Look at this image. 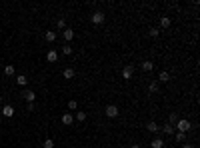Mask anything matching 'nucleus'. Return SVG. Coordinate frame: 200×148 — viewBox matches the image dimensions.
<instances>
[{
  "mask_svg": "<svg viewBox=\"0 0 200 148\" xmlns=\"http://www.w3.org/2000/svg\"><path fill=\"white\" fill-rule=\"evenodd\" d=\"M62 74H64V78H66V80H70V78H74V76H76V70H74V68H66Z\"/></svg>",
  "mask_w": 200,
  "mask_h": 148,
  "instance_id": "16",
  "label": "nucleus"
},
{
  "mask_svg": "<svg viewBox=\"0 0 200 148\" xmlns=\"http://www.w3.org/2000/svg\"><path fill=\"white\" fill-rule=\"evenodd\" d=\"M146 130H148V132H152V134H158L160 132V126L156 124V122H148V124H146Z\"/></svg>",
  "mask_w": 200,
  "mask_h": 148,
  "instance_id": "7",
  "label": "nucleus"
},
{
  "mask_svg": "<svg viewBox=\"0 0 200 148\" xmlns=\"http://www.w3.org/2000/svg\"><path fill=\"white\" fill-rule=\"evenodd\" d=\"M90 20H92V24H102L106 20V16H104V12H102V10H96V12H92Z\"/></svg>",
  "mask_w": 200,
  "mask_h": 148,
  "instance_id": "2",
  "label": "nucleus"
},
{
  "mask_svg": "<svg viewBox=\"0 0 200 148\" xmlns=\"http://www.w3.org/2000/svg\"><path fill=\"white\" fill-rule=\"evenodd\" d=\"M76 106H78L76 100H70V102H68V108H70V110H76Z\"/></svg>",
  "mask_w": 200,
  "mask_h": 148,
  "instance_id": "26",
  "label": "nucleus"
},
{
  "mask_svg": "<svg viewBox=\"0 0 200 148\" xmlns=\"http://www.w3.org/2000/svg\"><path fill=\"white\" fill-rule=\"evenodd\" d=\"M130 148H140V144H132V146H130Z\"/></svg>",
  "mask_w": 200,
  "mask_h": 148,
  "instance_id": "30",
  "label": "nucleus"
},
{
  "mask_svg": "<svg viewBox=\"0 0 200 148\" xmlns=\"http://www.w3.org/2000/svg\"><path fill=\"white\" fill-rule=\"evenodd\" d=\"M0 104H2V96H0Z\"/></svg>",
  "mask_w": 200,
  "mask_h": 148,
  "instance_id": "32",
  "label": "nucleus"
},
{
  "mask_svg": "<svg viewBox=\"0 0 200 148\" xmlns=\"http://www.w3.org/2000/svg\"><path fill=\"white\" fill-rule=\"evenodd\" d=\"M16 84H18V86H26V84H28V78H26L24 74L16 76Z\"/></svg>",
  "mask_w": 200,
  "mask_h": 148,
  "instance_id": "15",
  "label": "nucleus"
},
{
  "mask_svg": "<svg viewBox=\"0 0 200 148\" xmlns=\"http://www.w3.org/2000/svg\"><path fill=\"white\" fill-rule=\"evenodd\" d=\"M44 148H54V140L52 138H46L44 140Z\"/></svg>",
  "mask_w": 200,
  "mask_h": 148,
  "instance_id": "25",
  "label": "nucleus"
},
{
  "mask_svg": "<svg viewBox=\"0 0 200 148\" xmlns=\"http://www.w3.org/2000/svg\"><path fill=\"white\" fill-rule=\"evenodd\" d=\"M140 66H142L144 72H152V70H154V62H152V60H144Z\"/></svg>",
  "mask_w": 200,
  "mask_h": 148,
  "instance_id": "6",
  "label": "nucleus"
},
{
  "mask_svg": "<svg viewBox=\"0 0 200 148\" xmlns=\"http://www.w3.org/2000/svg\"><path fill=\"white\" fill-rule=\"evenodd\" d=\"M58 28H60V30H64V28H66V22H64V18H60V20H58Z\"/></svg>",
  "mask_w": 200,
  "mask_h": 148,
  "instance_id": "27",
  "label": "nucleus"
},
{
  "mask_svg": "<svg viewBox=\"0 0 200 148\" xmlns=\"http://www.w3.org/2000/svg\"><path fill=\"white\" fill-rule=\"evenodd\" d=\"M148 90H150V92H158L160 90L158 82H150V84H148Z\"/></svg>",
  "mask_w": 200,
  "mask_h": 148,
  "instance_id": "21",
  "label": "nucleus"
},
{
  "mask_svg": "<svg viewBox=\"0 0 200 148\" xmlns=\"http://www.w3.org/2000/svg\"><path fill=\"white\" fill-rule=\"evenodd\" d=\"M22 96L26 98V102H34V98H36V94H34L32 90H24V92H22Z\"/></svg>",
  "mask_w": 200,
  "mask_h": 148,
  "instance_id": "10",
  "label": "nucleus"
},
{
  "mask_svg": "<svg viewBox=\"0 0 200 148\" xmlns=\"http://www.w3.org/2000/svg\"><path fill=\"white\" fill-rule=\"evenodd\" d=\"M182 148H192V146H190V144H188V142H186V144H182Z\"/></svg>",
  "mask_w": 200,
  "mask_h": 148,
  "instance_id": "29",
  "label": "nucleus"
},
{
  "mask_svg": "<svg viewBox=\"0 0 200 148\" xmlns=\"http://www.w3.org/2000/svg\"><path fill=\"white\" fill-rule=\"evenodd\" d=\"M160 130H162L164 134H168V136H170V134L174 132V126H172V124H166V126H162V128H160Z\"/></svg>",
  "mask_w": 200,
  "mask_h": 148,
  "instance_id": "18",
  "label": "nucleus"
},
{
  "mask_svg": "<svg viewBox=\"0 0 200 148\" xmlns=\"http://www.w3.org/2000/svg\"><path fill=\"white\" fill-rule=\"evenodd\" d=\"M76 120L84 122V120H86V112H76Z\"/></svg>",
  "mask_w": 200,
  "mask_h": 148,
  "instance_id": "24",
  "label": "nucleus"
},
{
  "mask_svg": "<svg viewBox=\"0 0 200 148\" xmlns=\"http://www.w3.org/2000/svg\"><path fill=\"white\" fill-rule=\"evenodd\" d=\"M192 128V124H190V120H186V118H182V120H178L176 124H174V130H178V132H188V130Z\"/></svg>",
  "mask_w": 200,
  "mask_h": 148,
  "instance_id": "1",
  "label": "nucleus"
},
{
  "mask_svg": "<svg viewBox=\"0 0 200 148\" xmlns=\"http://www.w3.org/2000/svg\"><path fill=\"white\" fill-rule=\"evenodd\" d=\"M132 74H134L132 66H124V68H122V78H124V80H130V78H132Z\"/></svg>",
  "mask_w": 200,
  "mask_h": 148,
  "instance_id": "4",
  "label": "nucleus"
},
{
  "mask_svg": "<svg viewBox=\"0 0 200 148\" xmlns=\"http://www.w3.org/2000/svg\"><path fill=\"white\" fill-rule=\"evenodd\" d=\"M0 124H2V114H0Z\"/></svg>",
  "mask_w": 200,
  "mask_h": 148,
  "instance_id": "31",
  "label": "nucleus"
},
{
  "mask_svg": "<svg viewBox=\"0 0 200 148\" xmlns=\"http://www.w3.org/2000/svg\"><path fill=\"white\" fill-rule=\"evenodd\" d=\"M62 36H64L66 40L70 42L72 38H74V30H72V28H64V30H62Z\"/></svg>",
  "mask_w": 200,
  "mask_h": 148,
  "instance_id": "12",
  "label": "nucleus"
},
{
  "mask_svg": "<svg viewBox=\"0 0 200 148\" xmlns=\"http://www.w3.org/2000/svg\"><path fill=\"white\" fill-rule=\"evenodd\" d=\"M106 116H108V118H116L118 116V106L108 104V106H106Z\"/></svg>",
  "mask_w": 200,
  "mask_h": 148,
  "instance_id": "3",
  "label": "nucleus"
},
{
  "mask_svg": "<svg viewBox=\"0 0 200 148\" xmlns=\"http://www.w3.org/2000/svg\"><path fill=\"white\" fill-rule=\"evenodd\" d=\"M170 24H172V18H170V16H162V18H160V26L162 28H168Z\"/></svg>",
  "mask_w": 200,
  "mask_h": 148,
  "instance_id": "14",
  "label": "nucleus"
},
{
  "mask_svg": "<svg viewBox=\"0 0 200 148\" xmlns=\"http://www.w3.org/2000/svg\"><path fill=\"white\" fill-rule=\"evenodd\" d=\"M158 34H160V32L156 30V28H152V30H150V36H152V38H156V36H158Z\"/></svg>",
  "mask_w": 200,
  "mask_h": 148,
  "instance_id": "28",
  "label": "nucleus"
},
{
  "mask_svg": "<svg viewBox=\"0 0 200 148\" xmlns=\"http://www.w3.org/2000/svg\"><path fill=\"white\" fill-rule=\"evenodd\" d=\"M176 122H178V114L176 112H172V114H170V116H168V124H176Z\"/></svg>",
  "mask_w": 200,
  "mask_h": 148,
  "instance_id": "19",
  "label": "nucleus"
},
{
  "mask_svg": "<svg viewBox=\"0 0 200 148\" xmlns=\"http://www.w3.org/2000/svg\"><path fill=\"white\" fill-rule=\"evenodd\" d=\"M14 72H16V70H14V66H12V64H8L6 68H4V74H6V76H14Z\"/></svg>",
  "mask_w": 200,
  "mask_h": 148,
  "instance_id": "20",
  "label": "nucleus"
},
{
  "mask_svg": "<svg viewBox=\"0 0 200 148\" xmlns=\"http://www.w3.org/2000/svg\"><path fill=\"white\" fill-rule=\"evenodd\" d=\"M2 116H6V118H12V116H14V108H12L10 104H6V106L2 108Z\"/></svg>",
  "mask_w": 200,
  "mask_h": 148,
  "instance_id": "8",
  "label": "nucleus"
},
{
  "mask_svg": "<svg viewBox=\"0 0 200 148\" xmlns=\"http://www.w3.org/2000/svg\"><path fill=\"white\" fill-rule=\"evenodd\" d=\"M176 142H186V134L184 132H176Z\"/></svg>",
  "mask_w": 200,
  "mask_h": 148,
  "instance_id": "23",
  "label": "nucleus"
},
{
  "mask_svg": "<svg viewBox=\"0 0 200 148\" xmlns=\"http://www.w3.org/2000/svg\"><path fill=\"white\" fill-rule=\"evenodd\" d=\"M62 52H64L66 56H70V54L74 52V50H72V46H70V44H64V46H62Z\"/></svg>",
  "mask_w": 200,
  "mask_h": 148,
  "instance_id": "22",
  "label": "nucleus"
},
{
  "mask_svg": "<svg viewBox=\"0 0 200 148\" xmlns=\"http://www.w3.org/2000/svg\"><path fill=\"white\" fill-rule=\"evenodd\" d=\"M46 60H48V62H56L58 60V52H56V50H50V52L46 54Z\"/></svg>",
  "mask_w": 200,
  "mask_h": 148,
  "instance_id": "13",
  "label": "nucleus"
},
{
  "mask_svg": "<svg viewBox=\"0 0 200 148\" xmlns=\"http://www.w3.org/2000/svg\"><path fill=\"white\" fill-rule=\"evenodd\" d=\"M158 80H160V82H168V80H170V72H166V70H162V72L158 74Z\"/></svg>",
  "mask_w": 200,
  "mask_h": 148,
  "instance_id": "17",
  "label": "nucleus"
},
{
  "mask_svg": "<svg viewBox=\"0 0 200 148\" xmlns=\"http://www.w3.org/2000/svg\"><path fill=\"white\" fill-rule=\"evenodd\" d=\"M44 40H46V42H54V40H56V32L46 30V32H44Z\"/></svg>",
  "mask_w": 200,
  "mask_h": 148,
  "instance_id": "9",
  "label": "nucleus"
},
{
  "mask_svg": "<svg viewBox=\"0 0 200 148\" xmlns=\"http://www.w3.org/2000/svg\"><path fill=\"white\" fill-rule=\"evenodd\" d=\"M72 122H74V114H70V112L62 114V124H64V126H70Z\"/></svg>",
  "mask_w": 200,
  "mask_h": 148,
  "instance_id": "5",
  "label": "nucleus"
},
{
  "mask_svg": "<svg viewBox=\"0 0 200 148\" xmlns=\"http://www.w3.org/2000/svg\"><path fill=\"white\" fill-rule=\"evenodd\" d=\"M150 146H152V148H162V146H164V140H162V138H158V136H156V138H152Z\"/></svg>",
  "mask_w": 200,
  "mask_h": 148,
  "instance_id": "11",
  "label": "nucleus"
}]
</instances>
